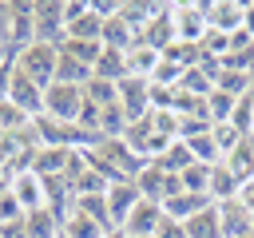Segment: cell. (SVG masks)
<instances>
[{
  "label": "cell",
  "mask_w": 254,
  "mask_h": 238,
  "mask_svg": "<svg viewBox=\"0 0 254 238\" xmlns=\"http://www.w3.org/2000/svg\"><path fill=\"white\" fill-rule=\"evenodd\" d=\"M56 67H60V44H44V40H32L28 48L16 52V71H24L32 83L40 87H52L56 83Z\"/></svg>",
  "instance_id": "6da1fadb"
},
{
  "label": "cell",
  "mask_w": 254,
  "mask_h": 238,
  "mask_svg": "<svg viewBox=\"0 0 254 238\" xmlns=\"http://www.w3.org/2000/svg\"><path fill=\"white\" fill-rule=\"evenodd\" d=\"M79 111H83V87H71V83L44 87V115L48 119H56V123H79Z\"/></svg>",
  "instance_id": "7a4b0ae2"
},
{
  "label": "cell",
  "mask_w": 254,
  "mask_h": 238,
  "mask_svg": "<svg viewBox=\"0 0 254 238\" xmlns=\"http://www.w3.org/2000/svg\"><path fill=\"white\" fill-rule=\"evenodd\" d=\"M135 186H139V194L143 198H151V202H167V198H175L179 190H183V178L179 175H171V171H163L159 163H143L139 167V175L131 178Z\"/></svg>",
  "instance_id": "3957f363"
},
{
  "label": "cell",
  "mask_w": 254,
  "mask_h": 238,
  "mask_svg": "<svg viewBox=\"0 0 254 238\" xmlns=\"http://www.w3.org/2000/svg\"><path fill=\"white\" fill-rule=\"evenodd\" d=\"M32 24H36V40L44 44H60L67 24H64V0H36L32 4Z\"/></svg>",
  "instance_id": "277c9868"
},
{
  "label": "cell",
  "mask_w": 254,
  "mask_h": 238,
  "mask_svg": "<svg viewBox=\"0 0 254 238\" xmlns=\"http://www.w3.org/2000/svg\"><path fill=\"white\" fill-rule=\"evenodd\" d=\"M171 16H175V36L183 44H202V36L210 32L206 28V4H171Z\"/></svg>",
  "instance_id": "5b68a950"
},
{
  "label": "cell",
  "mask_w": 254,
  "mask_h": 238,
  "mask_svg": "<svg viewBox=\"0 0 254 238\" xmlns=\"http://www.w3.org/2000/svg\"><path fill=\"white\" fill-rule=\"evenodd\" d=\"M163 202H151V198H139L135 210L123 218L119 230H127V238H155V230L163 226Z\"/></svg>",
  "instance_id": "8992f818"
},
{
  "label": "cell",
  "mask_w": 254,
  "mask_h": 238,
  "mask_svg": "<svg viewBox=\"0 0 254 238\" xmlns=\"http://www.w3.org/2000/svg\"><path fill=\"white\" fill-rule=\"evenodd\" d=\"M119 107L127 111V119H147L151 115V79H139V75H127L119 79Z\"/></svg>",
  "instance_id": "52a82bcc"
},
{
  "label": "cell",
  "mask_w": 254,
  "mask_h": 238,
  "mask_svg": "<svg viewBox=\"0 0 254 238\" xmlns=\"http://www.w3.org/2000/svg\"><path fill=\"white\" fill-rule=\"evenodd\" d=\"M175 40H179V36H175V16H171V4H159V8H155V16L147 20V28L139 32V44H147V48H155V52H167Z\"/></svg>",
  "instance_id": "ba28073f"
},
{
  "label": "cell",
  "mask_w": 254,
  "mask_h": 238,
  "mask_svg": "<svg viewBox=\"0 0 254 238\" xmlns=\"http://www.w3.org/2000/svg\"><path fill=\"white\" fill-rule=\"evenodd\" d=\"M8 190L16 194V202L24 206V214H32V210H44V206H48V194H44V178H40L36 171H20V175H12Z\"/></svg>",
  "instance_id": "9c48e42d"
},
{
  "label": "cell",
  "mask_w": 254,
  "mask_h": 238,
  "mask_svg": "<svg viewBox=\"0 0 254 238\" xmlns=\"http://www.w3.org/2000/svg\"><path fill=\"white\" fill-rule=\"evenodd\" d=\"M139 198H143V194H139V186H135L131 178L111 182V186H107V214H111V226H123V218L135 210Z\"/></svg>",
  "instance_id": "30bf717a"
},
{
  "label": "cell",
  "mask_w": 254,
  "mask_h": 238,
  "mask_svg": "<svg viewBox=\"0 0 254 238\" xmlns=\"http://www.w3.org/2000/svg\"><path fill=\"white\" fill-rule=\"evenodd\" d=\"M242 16H246V4H234V0H226V4H206V28L222 32V36H234V32L242 28Z\"/></svg>",
  "instance_id": "8fae6325"
},
{
  "label": "cell",
  "mask_w": 254,
  "mask_h": 238,
  "mask_svg": "<svg viewBox=\"0 0 254 238\" xmlns=\"http://www.w3.org/2000/svg\"><path fill=\"white\" fill-rule=\"evenodd\" d=\"M214 206H218V218H222V238H242V234L254 230V214L242 210L238 198H230V202H214Z\"/></svg>",
  "instance_id": "7c38bea8"
},
{
  "label": "cell",
  "mask_w": 254,
  "mask_h": 238,
  "mask_svg": "<svg viewBox=\"0 0 254 238\" xmlns=\"http://www.w3.org/2000/svg\"><path fill=\"white\" fill-rule=\"evenodd\" d=\"M159 63H163V52H155V48H147V44H135V48L127 52V75H139V79H155Z\"/></svg>",
  "instance_id": "4fadbf2b"
},
{
  "label": "cell",
  "mask_w": 254,
  "mask_h": 238,
  "mask_svg": "<svg viewBox=\"0 0 254 238\" xmlns=\"http://www.w3.org/2000/svg\"><path fill=\"white\" fill-rule=\"evenodd\" d=\"M238 186H242V182H238V175H234L226 163H214V167H210V190H206L210 202H230V198H238Z\"/></svg>",
  "instance_id": "5bb4252c"
},
{
  "label": "cell",
  "mask_w": 254,
  "mask_h": 238,
  "mask_svg": "<svg viewBox=\"0 0 254 238\" xmlns=\"http://www.w3.org/2000/svg\"><path fill=\"white\" fill-rule=\"evenodd\" d=\"M206 206H210V198H206V194L179 190L175 198H167V202H163V214H167V218H175V222H187L190 214H198V210H206Z\"/></svg>",
  "instance_id": "9a60e30c"
},
{
  "label": "cell",
  "mask_w": 254,
  "mask_h": 238,
  "mask_svg": "<svg viewBox=\"0 0 254 238\" xmlns=\"http://www.w3.org/2000/svg\"><path fill=\"white\" fill-rule=\"evenodd\" d=\"M183 230H187V238H222V218H218V206L210 202L206 210L190 214V218L183 222Z\"/></svg>",
  "instance_id": "2e32d148"
},
{
  "label": "cell",
  "mask_w": 254,
  "mask_h": 238,
  "mask_svg": "<svg viewBox=\"0 0 254 238\" xmlns=\"http://www.w3.org/2000/svg\"><path fill=\"white\" fill-rule=\"evenodd\" d=\"M71 210L83 214V218H95L103 230H111V214H107V190H95V194H75L71 198Z\"/></svg>",
  "instance_id": "e0dca14e"
},
{
  "label": "cell",
  "mask_w": 254,
  "mask_h": 238,
  "mask_svg": "<svg viewBox=\"0 0 254 238\" xmlns=\"http://www.w3.org/2000/svg\"><path fill=\"white\" fill-rule=\"evenodd\" d=\"M234 175H238V182H246V178H254V135H246L226 159H222Z\"/></svg>",
  "instance_id": "ac0fdd59"
},
{
  "label": "cell",
  "mask_w": 254,
  "mask_h": 238,
  "mask_svg": "<svg viewBox=\"0 0 254 238\" xmlns=\"http://www.w3.org/2000/svg\"><path fill=\"white\" fill-rule=\"evenodd\" d=\"M24 230H28V238H56L60 234V214L52 206L32 210V214H24Z\"/></svg>",
  "instance_id": "d6986e66"
},
{
  "label": "cell",
  "mask_w": 254,
  "mask_h": 238,
  "mask_svg": "<svg viewBox=\"0 0 254 238\" xmlns=\"http://www.w3.org/2000/svg\"><path fill=\"white\" fill-rule=\"evenodd\" d=\"M95 75H99V79H111V83L127 79V52L103 48V52H99V60H95Z\"/></svg>",
  "instance_id": "ffe728a7"
},
{
  "label": "cell",
  "mask_w": 254,
  "mask_h": 238,
  "mask_svg": "<svg viewBox=\"0 0 254 238\" xmlns=\"http://www.w3.org/2000/svg\"><path fill=\"white\" fill-rule=\"evenodd\" d=\"M67 40H103V16L95 12V8H87L79 20H71L67 24V32H64Z\"/></svg>",
  "instance_id": "44dd1931"
},
{
  "label": "cell",
  "mask_w": 254,
  "mask_h": 238,
  "mask_svg": "<svg viewBox=\"0 0 254 238\" xmlns=\"http://www.w3.org/2000/svg\"><path fill=\"white\" fill-rule=\"evenodd\" d=\"M60 52L64 56H71V60H79V63H87L91 71H95V60H99V52H103V40H60Z\"/></svg>",
  "instance_id": "7402d4cb"
},
{
  "label": "cell",
  "mask_w": 254,
  "mask_h": 238,
  "mask_svg": "<svg viewBox=\"0 0 254 238\" xmlns=\"http://www.w3.org/2000/svg\"><path fill=\"white\" fill-rule=\"evenodd\" d=\"M83 99H87V103H95V107L103 111V107L119 103V83H111V79H99V75H91V83L83 87Z\"/></svg>",
  "instance_id": "603a6c76"
},
{
  "label": "cell",
  "mask_w": 254,
  "mask_h": 238,
  "mask_svg": "<svg viewBox=\"0 0 254 238\" xmlns=\"http://www.w3.org/2000/svg\"><path fill=\"white\" fill-rule=\"evenodd\" d=\"M151 163H159V167H163V171H171V175H183V171H187L194 159H190V147H187L183 139H175V143H171V147H167L159 159H151Z\"/></svg>",
  "instance_id": "cb8c5ba5"
},
{
  "label": "cell",
  "mask_w": 254,
  "mask_h": 238,
  "mask_svg": "<svg viewBox=\"0 0 254 238\" xmlns=\"http://www.w3.org/2000/svg\"><path fill=\"white\" fill-rule=\"evenodd\" d=\"M111 230H115V226H111ZM103 234H107V230H103L95 218H83V214H75V210L64 218V238H103Z\"/></svg>",
  "instance_id": "d4e9b609"
},
{
  "label": "cell",
  "mask_w": 254,
  "mask_h": 238,
  "mask_svg": "<svg viewBox=\"0 0 254 238\" xmlns=\"http://www.w3.org/2000/svg\"><path fill=\"white\" fill-rule=\"evenodd\" d=\"M234 103H238L234 95H226V91H218V87H214V91L206 95V119H210V127H214V123H230Z\"/></svg>",
  "instance_id": "484cf974"
},
{
  "label": "cell",
  "mask_w": 254,
  "mask_h": 238,
  "mask_svg": "<svg viewBox=\"0 0 254 238\" xmlns=\"http://www.w3.org/2000/svg\"><path fill=\"white\" fill-rule=\"evenodd\" d=\"M214 87L218 91H226V95H234V99H242V95H250V71H218V79H214Z\"/></svg>",
  "instance_id": "4316f807"
},
{
  "label": "cell",
  "mask_w": 254,
  "mask_h": 238,
  "mask_svg": "<svg viewBox=\"0 0 254 238\" xmlns=\"http://www.w3.org/2000/svg\"><path fill=\"white\" fill-rule=\"evenodd\" d=\"M179 178H183V190H190V194H206V190H210V167H206V163H190ZM206 198H210V194H206Z\"/></svg>",
  "instance_id": "83f0119b"
},
{
  "label": "cell",
  "mask_w": 254,
  "mask_h": 238,
  "mask_svg": "<svg viewBox=\"0 0 254 238\" xmlns=\"http://www.w3.org/2000/svg\"><path fill=\"white\" fill-rule=\"evenodd\" d=\"M28 127H32V119H28L16 103L4 99V103H0V135H20V131H28Z\"/></svg>",
  "instance_id": "f1b7e54d"
},
{
  "label": "cell",
  "mask_w": 254,
  "mask_h": 238,
  "mask_svg": "<svg viewBox=\"0 0 254 238\" xmlns=\"http://www.w3.org/2000/svg\"><path fill=\"white\" fill-rule=\"evenodd\" d=\"M210 135H214V147H218V155H222V159H226V155H230V151L246 139L234 123H214V127H210Z\"/></svg>",
  "instance_id": "f546056e"
},
{
  "label": "cell",
  "mask_w": 254,
  "mask_h": 238,
  "mask_svg": "<svg viewBox=\"0 0 254 238\" xmlns=\"http://www.w3.org/2000/svg\"><path fill=\"white\" fill-rule=\"evenodd\" d=\"M16 218H24V206L16 202L12 190H4V194H0V226H4V222H16Z\"/></svg>",
  "instance_id": "4dcf8cb0"
},
{
  "label": "cell",
  "mask_w": 254,
  "mask_h": 238,
  "mask_svg": "<svg viewBox=\"0 0 254 238\" xmlns=\"http://www.w3.org/2000/svg\"><path fill=\"white\" fill-rule=\"evenodd\" d=\"M155 238H187V230H183V222H175V218H163V226L155 230Z\"/></svg>",
  "instance_id": "1f68e13d"
},
{
  "label": "cell",
  "mask_w": 254,
  "mask_h": 238,
  "mask_svg": "<svg viewBox=\"0 0 254 238\" xmlns=\"http://www.w3.org/2000/svg\"><path fill=\"white\" fill-rule=\"evenodd\" d=\"M12 67H16V56L8 63H0V103L8 99V87H12Z\"/></svg>",
  "instance_id": "d6a6232c"
},
{
  "label": "cell",
  "mask_w": 254,
  "mask_h": 238,
  "mask_svg": "<svg viewBox=\"0 0 254 238\" xmlns=\"http://www.w3.org/2000/svg\"><path fill=\"white\" fill-rule=\"evenodd\" d=\"M238 206H242V210H250V214H254V178H246V182H242V186H238Z\"/></svg>",
  "instance_id": "836d02e7"
},
{
  "label": "cell",
  "mask_w": 254,
  "mask_h": 238,
  "mask_svg": "<svg viewBox=\"0 0 254 238\" xmlns=\"http://www.w3.org/2000/svg\"><path fill=\"white\" fill-rule=\"evenodd\" d=\"M250 91H254V63H250Z\"/></svg>",
  "instance_id": "e575fe53"
},
{
  "label": "cell",
  "mask_w": 254,
  "mask_h": 238,
  "mask_svg": "<svg viewBox=\"0 0 254 238\" xmlns=\"http://www.w3.org/2000/svg\"><path fill=\"white\" fill-rule=\"evenodd\" d=\"M242 238H254V230H250V234H242Z\"/></svg>",
  "instance_id": "d590c367"
}]
</instances>
